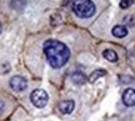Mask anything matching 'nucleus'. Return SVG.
Returning a JSON list of instances; mask_svg holds the SVG:
<instances>
[{
	"label": "nucleus",
	"instance_id": "obj_1",
	"mask_svg": "<svg viewBox=\"0 0 135 121\" xmlns=\"http://www.w3.org/2000/svg\"><path fill=\"white\" fill-rule=\"evenodd\" d=\"M44 54L54 69L63 68L70 58L69 48L58 40H46L44 43Z\"/></svg>",
	"mask_w": 135,
	"mask_h": 121
},
{
	"label": "nucleus",
	"instance_id": "obj_2",
	"mask_svg": "<svg viewBox=\"0 0 135 121\" xmlns=\"http://www.w3.org/2000/svg\"><path fill=\"white\" fill-rule=\"evenodd\" d=\"M73 11L79 18L86 19L95 14V4L91 0H75L73 3Z\"/></svg>",
	"mask_w": 135,
	"mask_h": 121
},
{
	"label": "nucleus",
	"instance_id": "obj_3",
	"mask_svg": "<svg viewBox=\"0 0 135 121\" xmlns=\"http://www.w3.org/2000/svg\"><path fill=\"white\" fill-rule=\"evenodd\" d=\"M30 100L33 102V105L38 109H41L44 107L46 104H48L49 96H48V92L43 90V89H35L31 95H30Z\"/></svg>",
	"mask_w": 135,
	"mask_h": 121
},
{
	"label": "nucleus",
	"instance_id": "obj_4",
	"mask_svg": "<svg viewBox=\"0 0 135 121\" xmlns=\"http://www.w3.org/2000/svg\"><path fill=\"white\" fill-rule=\"evenodd\" d=\"M9 85H10V87H11L14 91L21 92V91H24L25 89L28 87V82H26V80H25L23 76L16 75V76H13V78L10 79Z\"/></svg>",
	"mask_w": 135,
	"mask_h": 121
},
{
	"label": "nucleus",
	"instance_id": "obj_5",
	"mask_svg": "<svg viewBox=\"0 0 135 121\" xmlns=\"http://www.w3.org/2000/svg\"><path fill=\"white\" fill-rule=\"evenodd\" d=\"M123 102L126 106H135V89H126L123 92Z\"/></svg>",
	"mask_w": 135,
	"mask_h": 121
},
{
	"label": "nucleus",
	"instance_id": "obj_6",
	"mask_svg": "<svg viewBox=\"0 0 135 121\" xmlns=\"http://www.w3.org/2000/svg\"><path fill=\"white\" fill-rule=\"evenodd\" d=\"M74 107H75V102L73 100H64L59 104V110L60 112H63L65 115H70L74 111Z\"/></svg>",
	"mask_w": 135,
	"mask_h": 121
},
{
	"label": "nucleus",
	"instance_id": "obj_7",
	"mask_svg": "<svg viewBox=\"0 0 135 121\" xmlns=\"http://www.w3.org/2000/svg\"><path fill=\"white\" fill-rule=\"evenodd\" d=\"M111 33H113V35L115 38H125L126 35H128V29H126L124 25H116V26L113 28Z\"/></svg>",
	"mask_w": 135,
	"mask_h": 121
},
{
	"label": "nucleus",
	"instance_id": "obj_8",
	"mask_svg": "<svg viewBox=\"0 0 135 121\" xmlns=\"http://www.w3.org/2000/svg\"><path fill=\"white\" fill-rule=\"evenodd\" d=\"M71 80H73V82H75L78 85H83V84L86 82V76L81 71H75L71 75Z\"/></svg>",
	"mask_w": 135,
	"mask_h": 121
},
{
	"label": "nucleus",
	"instance_id": "obj_9",
	"mask_svg": "<svg viewBox=\"0 0 135 121\" xmlns=\"http://www.w3.org/2000/svg\"><path fill=\"white\" fill-rule=\"evenodd\" d=\"M103 56L108 60V61H110V63H116L118 61V55L114 50H111V49H106L103 51Z\"/></svg>",
	"mask_w": 135,
	"mask_h": 121
},
{
	"label": "nucleus",
	"instance_id": "obj_10",
	"mask_svg": "<svg viewBox=\"0 0 135 121\" xmlns=\"http://www.w3.org/2000/svg\"><path fill=\"white\" fill-rule=\"evenodd\" d=\"M106 75V71L104 70V69H99V70H95V71H93L91 74H90V76H89V81L90 82H94L95 80H98L99 78H101V76H105Z\"/></svg>",
	"mask_w": 135,
	"mask_h": 121
},
{
	"label": "nucleus",
	"instance_id": "obj_11",
	"mask_svg": "<svg viewBox=\"0 0 135 121\" xmlns=\"http://www.w3.org/2000/svg\"><path fill=\"white\" fill-rule=\"evenodd\" d=\"M135 0H121L120 1V8L121 9H128V8H130L131 5L134 4Z\"/></svg>",
	"mask_w": 135,
	"mask_h": 121
},
{
	"label": "nucleus",
	"instance_id": "obj_12",
	"mask_svg": "<svg viewBox=\"0 0 135 121\" xmlns=\"http://www.w3.org/2000/svg\"><path fill=\"white\" fill-rule=\"evenodd\" d=\"M4 107H5V105H4V102L3 101H0V114L4 111Z\"/></svg>",
	"mask_w": 135,
	"mask_h": 121
},
{
	"label": "nucleus",
	"instance_id": "obj_13",
	"mask_svg": "<svg viewBox=\"0 0 135 121\" xmlns=\"http://www.w3.org/2000/svg\"><path fill=\"white\" fill-rule=\"evenodd\" d=\"M0 33H1V24H0Z\"/></svg>",
	"mask_w": 135,
	"mask_h": 121
}]
</instances>
